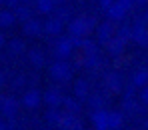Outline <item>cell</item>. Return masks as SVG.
<instances>
[]
</instances>
